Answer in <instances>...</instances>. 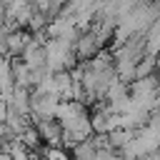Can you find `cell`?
I'll return each mask as SVG.
<instances>
[{
  "mask_svg": "<svg viewBox=\"0 0 160 160\" xmlns=\"http://www.w3.org/2000/svg\"><path fill=\"white\" fill-rule=\"evenodd\" d=\"M40 142L48 148H62V125L55 118H42V120H30Z\"/></svg>",
  "mask_w": 160,
  "mask_h": 160,
  "instance_id": "cell-1",
  "label": "cell"
}]
</instances>
